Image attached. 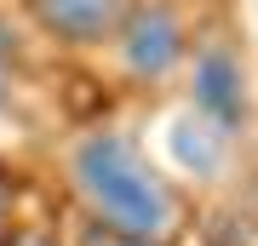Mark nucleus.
I'll return each instance as SVG.
<instances>
[{"label":"nucleus","instance_id":"1","mask_svg":"<svg viewBox=\"0 0 258 246\" xmlns=\"http://www.w3.org/2000/svg\"><path fill=\"white\" fill-rule=\"evenodd\" d=\"M75 189L86 195V206L103 218V229L132 246H161L178 229V201L172 189L149 172V160L126 143L120 132H86L75 143Z\"/></svg>","mask_w":258,"mask_h":246},{"label":"nucleus","instance_id":"2","mask_svg":"<svg viewBox=\"0 0 258 246\" xmlns=\"http://www.w3.org/2000/svg\"><path fill=\"white\" fill-rule=\"evenodd\" d=\"M195 115L212 120L224 137L247 120V80H241V63L224 46L201 52V63H195Z\"/></svg>","mask_w":258,"mask_h":246},{"label":"nucleus","instance_id":"3","mask_svg":"<svg viewBox=\"0 0 258 246\" xmlns=\"http://www.w3.org/2000/svg\"><path fill=\"white\" fill-rule=\"evenodd\" d=\"M120 57H126L132 74H144V80H155V74H166L184 57V29H178V18L166 6H138L126 18V40H120Z\"/></svg>","mask_w":258,"mask_h":246},{"label":"nucleus","instance_id":"4","mask_svg":"<svg viewBox=\"0 0 258 246\" xmlns=\"http://www.w3.org/2000/svg\"><path fill=\"white\" fill-rule=\"evenodd\" d=\"M29 6H35L40 29H52L57 40H75V46L103 40L126 18V0H29Z\"/></svg>","mask_w":258,"mask_h":246},{"label":"nucleus","instance_id":"5","mask_svg":"<svg viewBox=\"0 0 258 246\" xmlns=\"http://www.w3.org/2000/svg\"><path fill=\"white\" fill-rule=\"evenodd\" d=\"M224 143H230V137L212 126V120H201V115H184V120L172 126V155H178V166L195 172V178H212V172L224 166Z\"/></svg>","mask_w":258,"mask_h":246},{"label":"nucleus","instance_id":"6","mask_svg":"<svg viewBox=\"0 0 258 246\" xmlns=\"http://www.w3.org/2000/svg\"><path fill=\"white\" fill-rule=\"evenodd\" d=\"M6 52H18V35H12V23L0 18V57H6Z\"/></svg>","mask_w":258,"mask_h":246},{"label":"nucleus","instance_id":"7","mask_svg":"<svg viewBox=\"0 0 258 246\" xmlns=\"http://www.w3.org/2000/svg\"><path fill=\"white\" fill-rule=\"evenodd\" d=\"M6 246H57V240H46V235H12Z\"/></svg>","mask_w":258,"mask_h":246},{"label":"nucleus","instance_id":"8","mask_svg":"<svg viewBox=\"0 0 258 246\" xmlns=\"http://www.w3.org/2000/svg\"><path fill=\"white\" fill-rule=\"evenodd\" d=\"M6 206H12V189L0 183V240H6Z\"/></svg>","mask_w":258,"mask_h":246},{"label":"nucleus","instance_id":"9","mask_svg":"<svg viewBox=\"0 0 258 246\" xmlns=\"http://www.w3.org/2000/svg\"><path fill=\"white\" fill-rule=\"evenodd\" d=\"M0 103H6V74H0Z\"/></svg>","mask_w":258,"mask_h":246}]
</instances>
